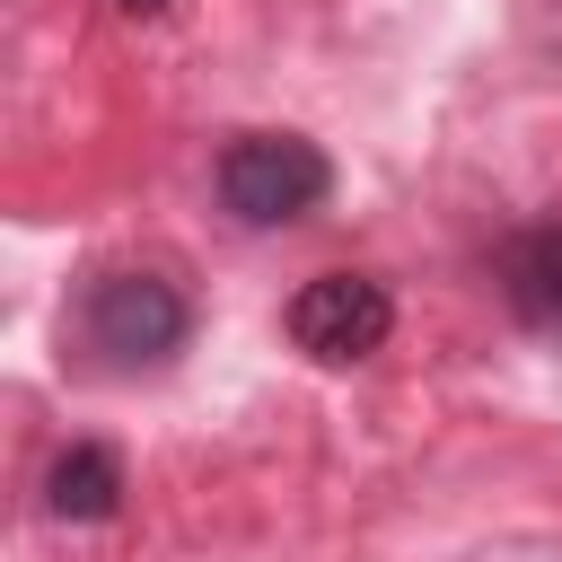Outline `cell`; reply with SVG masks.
Listing matches in <instances>:
<instances>
[{
  "label": "cell",
  "instance_id": "1",
  "mask_svg": "<svg viewBox=\"0 0 562 562\" xmlns=\"http://www.w3.org/2000/svg\"><path fill=\"white\" fill-rule=\"evenodd\" d=\"M325 193H334V167H325V149L299 140V132H246V140L220 149V202H228L246 228H281V220L316 211Z\"/></svg>",
  "mask_w": 562,
  "mask_h": 562
},
{
  "label": "cell",
  "instance_id": "2",
  "mask_svg": "<svg viewBox=\"0 0 562 562\" xmlns=\"http://www.w3.org/2000/svg\"><path fill=\"white\" fill-rule=\"evenodd\" d=\"M88 342H97L105 360H123V369L167 360V351L184 342V299H176V281H158V272H105V281L88 290Z\"/></svg>",
  "mask_w": 562,
  "mask_h": 562
},
{
  "label": "cell",
  "instance_id": "3",
  "mask_svg": "<svg viewBox=\"0 0 562 562\" xmlns=\"http://www.w3.org/2000/svg\"><path fill=\"white\" fill-rule=\"evenodd\" d=\"M395 307L369 272H316L299 299H290V342L316 351V360H369L386 342Z\"/></svg>",
  "mask_w": 562,
  "mask_h": 562
},
{
  "label": "cell",
  "instance_id": "4",
  "mask_svg": "<svg viewBox=\"0 0 562 562\" xmlns=\"http://www.w3.org/2000/svg\"><path fill=\"white\" fill-rule=\"evenodd\" d=\"M114 501H123V465L105 457V448H61L53 457V474H44V509L53 518H114Z\"/></svg>",
  "mask_w": 562,
  "mask_h": 562
},
{
  "label": "cell",
  "instance_id": "5",
  "mask_svg": "<svg viewBox=\"0 0 562 562\" xmlns=\"http://www.w3.org/2000/svg\"><path fill=\"white\" fill-rule=\"evenodd\" d=\"M509 299H518V316H536V325L562 316V228H536V237L509 246Z\"/></svg>",
  "mask_w": 562,
  "mask_h": 562
},
{
  "label": "cell",
  "instance_id": "6",
  "mask_svg": "<svg viewBox=\"0 0 562 562\" xmlns=\"http://www.w3.org/2000/svg\"><path fill=\"white\" fill-rule=\"evenodd\" d=\"M114 9H132V18H167L176 0H114Z\"/></svg>",
  "mask_w": 562,
  "mask_h": 562
}]
</instances>
